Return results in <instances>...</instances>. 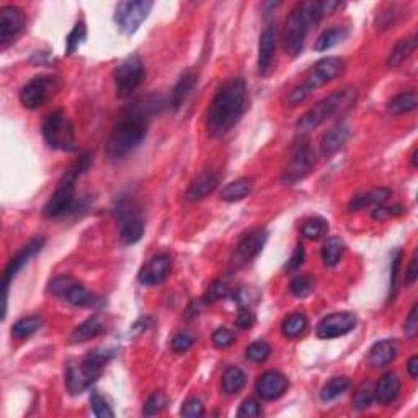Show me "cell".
I'll list each match as a JSON object with an SVG mask.
<instances>
[{"label":"cell","mask_w":418,"mask_h":418,"mask_svg":"<svg viewBox=\"0 0 418 418\" xmlns=\"http://www.w3.org/2000/svg\"><path fill=\"white\" fill-rule=\"evenodd\" d=\"M25 13L15 6L0 8V50L6 51L13 45L19 34L25 28Z\"/></svg>","instance_id":"2e32d148"},{"label":"cell","mask_w":418,"mask_h":418,"mask_svg":"<svg viewBox=\"0 0 418 418\" xmlns=\"http://www.w3.org/2000/svg\"><path fill=\"white\" fill-rule=\"evenodd\" d=\"M87 38V26L84 21H78L76 26L72 28V32L69 33V36L65 38V54L71 56L76 52L78 47L84 45Z\"/></svg>","instance_id":"ab89813d"},{"label":"cell","mask_w":418,"mask_h":418,"mask_svg":"<svg viewBox=\"0 0 418 418\" xmlns=\"http://www.w3.org/2000/svg\"><path fill=\"white\" fill-rule=\"evenodd\" d=\"M314 286H316L314 278L309 276V274H302V276H296L294 280L291 281L289 291L296 298H307L314 291Z\"/></svg>","instance_id":"7bdbcfd3"},{"label":"cell","mask_w":418,"mask_h":418,"mask_svg":"<svg viewBox=\"0 0 418 418\" xmlns=\"http://www.w3.org/2000/svg\"><path fill=\"white\" fill-rule=\"evenodd\" d=\"M270 353H272V346L267 342H263V340H258V342L250 343L247 346L245 358L252 361V363H263V361L268 360Z\"/></svg>","instance_id":"b9f144b4"},{"label":"cell","mask_w":418,"mask_h":418,"mask_svg":"<svg viewBox=\"0 0 418 418\" xmlns=\"http://www.w3.org/2000/svg\"><path fill=\"white\" fill-rule=\"evenodd\" d=\"M343 254H345V242L338 235L329 237L322 247V261L325 267H335L340 263Z\"/></svg>","instance_id":"1f68e13d"},{"label":"cell","mask_w":418,"mask_h":418,"mask_svg":"<svg viewBox=\"0 0 418 418\" xmlns=\"http://www.w3.org/2000/svg\"><path fill=\"white\" fill-rule=\"evenodd\" d=\"M356 327V316L351 312H335L324 317L317 325V337L332 340L350 333Z\"/></svg>","instance_id":"e0dca14e"},{"label":"cell","mask_w":418,"mask_h":418,"mask_svg":"<svg viewBox=\"0 0 418 418\" xmlns=\"http://www.w3.org/2000/svg\"><path fill=\"white\" fill-rule=\"evenodd\" d=\"M47 293L65 300L74 307H90L97 302V298L87 287L69 274H59L47 285Z\"/></svg>","instance_id":"8fae6325"},{"label":"cell","mask_w":418,"mask_h":418,"mask_svg":"<svg viewBox=\"0 0 418 418\" xmlns=\"http://www.w3.org/2000/svg\"><path fill=\"white\" fill-rule=\"evenodd\" d=\"M267 239L268 232L265 228L252 229L247 234H243L237 247H235V260H237V263H250L252 260L256 258L261 248L267 243Z\"/></svg>","instance_id":"ac0fdd59"},{"label":"cell","mask_w":418,"mask_h":418,"mask_svg":"<svg viewBox=\"0 0 418 418\" xmlns=\"http://www.w3.org/2000/svg\"><path fill=\"white\" fill-rule=\"evenodd\" d=\"M113 358L111 350H94L80 363L69 366L65 373V384L72 395L82 394L102 376L104 366Z\"/></svg>","instance_id":"8992f818"},{"label":"cell","mask_w":418,"mask_h":418,"mask_svg":"<svg viewBox=\"0 0 418 418\" xmlns=\"http://www.w3.org/2000/svg\"><path fill=\"white\" fill-rule=\"evenodd\" d=\"M400 394V379L395 373H386L374 387V399L379 404H392Z\"/></svg>","instance_id":"d4e9b609"},{"label":"cell","mask_w":418,"mask_h":418,"mask_svg":"<svg viewBox=\"0 0 418 418\" xmlns=\"http://www.w3.org/2000/svg\"><path fill=\"white\" fill-rule=\"evenodd\" d=\"M43 138L51 149L71 152L76 149V133L74 126L63 111H51L41 124Z\"/></svg>","instance_id":"ba28073f"},{"label":"cell","mask_w":418,"mask_h":418,"mask_svg":"<svg viewBox=\"0 0 418 418\" xmlns=\"http://www.w3.org/2000/svg\"><path fill=\"white\" fill-rule=\"evenodd\" d=\"M355 100L356 91L353 89H342L333 91V94H330L329 97L320 100L319 103L314 104L311 110L300 116L298 124H296V131H298L299 136H306L311 131L324 124L327 120H330V118L338 115V113L346 111L348 108H351Z\"/></svg>","instance_id":"277c9868"},{"label":"cell","mask_w":418,"mask_h":418,"mask_svg":"<svg viewBox=\"0 0 418 418\" xmlns=\"http://www.w3.org/2000/svg\"><path fill=\"white\" fill-rule=\"evenodd\" d=\"M230 287L228 280H216L212 281L211 285L208 286L206 293L203 296V302L209 304V302H216V300H219L222 298H228L230 294Z\"/></svg>","instance_id":"60d3db41"},{"label":"cell","mask_w":418,"mask_h":418,"mask_svg":"<svg viewBox=\"0 0 418 418\" xmlns=\"http://www.w3.org/2000/svg\"><path fill=\"white\" fill-rule=\"evenodd\" d=\"M407 371L410 374L412 379H417L418 376V356H412L407 363Z\"/></svg>","instance_id":"680465c9"},{"label":"cell","mask_w":418,"mask_h":418,"mask_svg":"<svg viewBox=\"0 0 418 418\" xmlns=\"http://www.w3.org/2000/svg\"><path fill=\"white\" fill-rule=\"evenodd\" d=\"M165 405H167V399H165V395L162 394V392H154V394H152L151 397L146 400V404H144L142 413L146 417L157 415V413L162 410Z\"/></svg>","instance_id":"bcb514c9"},{"label":"cell","mask_w":418,"mask_h":418,"mask_svg":"<svg viewBox=\"0 0 418 418\" xmlns=\"http://www.w3.org/2000/svg\"><path fill=\"white\" fill-rule=\"evenodd\" d=\"M417 50V36H412L399 39L397 45L392 47L389 58H387V67H399L405 59H408Z\"/></svg>","instance_id":"f546056e"},{"label":"cell","mask_w":418,"mask_h":418,"mask_svg":"<svg viewBox=\"0 0 418 418\" xmlns=\"http://www.w3.org/2000/svg\"><path fill=\"white\" fill-rule=\"evenodd\" d=\"M245 373L242 371L239 366H229L222 374V392L226 395H235L239 394L245 386Z\"/></svg>","instance_id":"4dcf8cb0"},{"label":"cell","mask_w":418,"mask_h":418,"mask_svg":"<svg viewBox=\"0 0 418 418\" xmlns=\"http://www.w3.org/2000/svg\"><path fill=\"white\" fill-rule=\"evenodd\" d=\"M289 387V381L285 374L278 371H267L263 373L256 381V392L261 399L265 400H276L281 395H285V392Z\"/></svg>","instance_id":"44dd1931"},{"label":"cell","mask_w":418,"mask_h":418,"mask_svg":"<svg viewBox=\"0 0 418 418\" xmlns=\"http://www.w3.org/2000/svg\"><path fill=\"white\" fill-rule=\"evenodd\" d=\"M247 85L241 77L229 78L219 87L206 111V129L211 138L228 134L247 110Z\"/></svg>","instance_id":"7a4b0ae2"},{"label":"cell","mask_w":418,"mask_h":418,"mask_svg":"<svg viewBox=\"0 0 418 418\" xmlns=\"http://www.w3.org/2000/svg\"><path fill=\"white\" fill-rule=\"evenodd\" d=\"M348 36V28L345 26H333V28L325 30L324 33L320 34L319 39L314 45V50L316 51H327L332 50L333 46L340 45Z\"/></svg>","instance_id":"836d02e7"},{"label":"cell","mask_w":418,"mask_h":418,"mask_svg":"<svg viewBox=\"0 0 418 418\" xmlns=\"http://www.w3.org/2000/svg\"><path fill=\"white\" fill-rule=\"evenodd\" d=\"M196 82H198V74L191 71V69L182 74L175 87H173L172 94H170V104H172L175 110L185 103V100L188 98V95L193 91Z\"/></svg>","instance_id":"4316f807"},{"label":"cell","mask_w":418,"mask_h":418,"mask_svg":"<svg viewBox=\"0 0 418 418\" xmlns=\"http://www.w3.org/2000/svg\"><path fill=\"white\" fill-rule=\"evenodd\" d=\"M255 314L252 312L250 309H242L241 314L237 316V319H235V325L242 330H250L252 327L255 325Z\"/></svg>","instance_id":"db71d44e"},{"label":"cell","mask_w":418,"mask_h":418,"mask_svg":"<svg viewBox=\"0 0 418 418\" xmlns=\"http://www.w3.org/2000/svg\"><path fill=\"white\" fill-rule=\"evenodd\" d=\"M146 77V67H144L141 58L138 54H131L115 69L113 78H115L116 95L120 98H128L139 89Z\"/></svg>","instance_id":"4fadbf2b"},{"label":"cell","mask_w":418,"mask_h":418,"mask_svg":"<svg viewBox=\"0 0 418 418\" xmlns=\"http://www.w3.org/2000/svg\"><path fill=\"white\" fill-rule=\"evenodd\" d=\"M316 167V155H314L309 139L300 136L298 142H294L291 149L289 159L285 170H283V183L285 185H296L304 180Z\"/></svg>","instance_id":"30bf717a"},{"label":"cell","mask_w":418,"mask_h":418,"mask_svg":"<svg viewBox=\"0 0 418 418\" xmlns=\"http://www.w3.org/2000/svg\"><path fill=\"white\" fill-rule=\"evenodd\" d=\"M276 25H268L260 34L258 43V72L267 77L273 71L274 52H276Z\"/></svg>","instance_id":"ffe728a7"},{"label":"cell","mask_w":418,"mask_h":418,"mask_svg":"<svg viewBox=\"0 0 418 418\" xmlns=\"http://www.w3.org/2000/svg\"><path fill=\"white\" fill-rule=\"evenodd\" d=\"M91 165V157L90 154H82L78 159L69 167L67 172L64 173V177L60 178L58 186H56L54 193L51 195V198L47 199V203L43 208V216L47 219L52 217H59L65 214L69 209L72 208L74 199H76V182L80 175H84L87 170Z\"/></svg>","instance_id":"3957f363"},{"label":"cell","mask_w":418,"mask_h":418,"mask_svg":"<svg viewBox=\"0 0 418 418\" xmlns=\"http://www.w3.org/2000/svg\"><path fill=\"white\" fill-rule=\"evenodd\" d=\"M345 69H346L345 59L337 58V56H330V58L317 60V63L306 72L302 84L294 87V89L287 94L286 98L287 104H289V107H296V104L302 103L312 90L320 89V87L330 84V82L335 80V78L342 76V74L345 72Z\"/></svg>","instance_id":"5b68a950"},{"label":"cell","mask_w":418,"mask_h":418,"mask_svg":"<svg viewBox=\"0 0 418 418\" xmlns=\"http://www.w3.org/2000/svg\"><path fill=\"white\" fill-rule=\"evenodd\" d=\"M234 343H235V333L232 330L221 327V329L214 330V333H212V345L219 348V350L229 348L230 345H234Z\"/></svg>","instance_id":"7dc6e473"},{"label":"cell","mask_w":418,"mask_h":418,"mask_svg":"<svg viewBox=\"0 0 418 418\" xmlns=\"http://www.w3.org/2000/svg\"><path fill=\"white\" fill-rule=\"evenodd\" d=\"M252 188H254V180H252V178H239V180L230 182L229 185H226L224 188H222L221 199L228 203L241 201V199L247 198V196L252 193Z\"/></svg>","instance_id":"f1b7e54d"},{"label":"cell","mask_w":418,"mask_h":418,"mask_svg":"<svg viewBox=\"0 0 418 418\" xmlns=\"http://www.w3.org/2000/svg\"><path fill=\"white\" fill-rule=\"evenodd\" d=\"M418 97L417 91H404V94L395 95L394 98L389 100L387 103V111L392 115H404V113H410L417 110Z\"/></svg>","instance_id":"d6a6232c"},{"label":"cell","mask_w":418,"mask_h":418,"mask_svg":"<svg viewBox=\"0 0 418 418\" xmlns=\"http://www.w3.org/2000/svg\"><path fill=\"white\" fill-rule=\"evenodd\" d=\"M348 138H350V128L345 123H338L337 126H333L320 139V154L324 157L333 155L335 152L345 146Z\"/></svg>","instance_id":"7402d4cb"},{"label":"cell","mask_w":418,"mask_h":418,"mask_svg":"<svg viewBox=\"0 0 418 418\" xmlns=\"http://www.w3.org/2000/svg\"><path fill=\"white\" fill-rule=\"evenodd\" d=\"M172 272V258L167 254H159L147 261L139 270L138 280L144 286H157L162 285Z\"/></svg>","instance_id":"d6986e66"},{"label":"cell","mask_w":418,"mask_h":418,"mask_svg":"<svg viewBox=\"0 0 418 418\" xmlns=\"http://www.w3.org/2000/svg\"><path fill=\"white\" fill-rule=\"evenodd\" d=\"M314 23L311 19V2L296 3L286 19L285 32H283V50L291 58L300 54L304 50L309 28Z\"/></svg>","instance_id":"52a82bcc"},{"label":"cell","mask_w":418,"mask_h":418,"mask_svg":"<svg viewBox=\"0 0 418 418\" xmlns=\"http://www.w3.org/2000/svg\"><path fill=\"white\" fill-rule=\"evenodd\" d=\"M307 330V319L304 314L294 312L283 320L281 332L286 338H298Z\"/></svg>","instance_id":"d590c367"},{"label":"cell","mask_w":418,"mask_h":418,"mask_svg":"<svg viewBox=\"0 0 418 418\" xmlns=\"http://www.w3.org/2000/svg\"><path fill=\"white\" fill-rule=\"evenodd\" d=\"M120 239L124 245H133L144 235V219L138 203L133 198H121L115 208Z\"/></svg>","instance_id":"9c48e42d"},{"label":"cell","mask_w":418,"mask_h":418,"mask_svg":"<svg viewBox=\"0 0 418 418\" xmlns=\"http://www.w3.org/2000/svg\"><path fill=\"white\" fill-rule=\"evenodd\" d=\"M418 306L417 304H413L410 312H408V317L405 319V324H404V332L405 335H407L408 338H415L417 333H418Z\"/></svg>","instance_id":"816d5d0a"},{"label":"cell","mask_w":418,"mask_h":418,"mask_svg":"<svg viewBox=\"0 0 418 418\" xmlns=\"http://www.w3.org/2000/svg\"><path fill=\"white\" fill-rule=\"evenodd\" d=\"M43 245H45V239L43 237H38V239H33L32 242L26 243V245L21 248V250L16 254L13 258L8 261L6 272H3V283H2V291H3V296H2V302H3V309H2V319H6L7 316V300H8V287H10V283L13 278L19 274V272L21 268L25 267L26 263H28L30 260L33 258L34 255L38 254V252H41Z\"/></svg>","instance_id":"9a60e30c"},{"label":"cell","mask_w":418,"mask_h":418,"mask_svg":"<svg viewBox=\"0 0 418 418\" xmlns=\"http://www.w3.org/2000/svg\"><path fill=\"white\" fill-rule=\"evenodd\" d=\"M348 387H350V379L345 376H340V377H332L327 384L322 387L320 392V399L324 400V402H330V400H335L337 397L345 392Z\"/></svg>","instance_id":"74e56055"},{"label":"cell","mask_w":418,"mask_h":418,"mask_svg":"<svg viewBox=\"0 0 418 418\" xmlns=\"http://www.w3.org/2000/svg\"><path fill=\"white\" fill-rule=\"evenodd\" d=\"M390 195L392 191L389 188H376L368 191V193L356 195L350 201V204H348V211H361V209H374L377 206H382V204L390 198Z\"/></svg>","instance_id":"484cf974"},{"label":"cell","mask_w":418,"mask_h":418,"mask_svg":"<svg viewBox=\"0 0 418 418\" xmlns=\"http://www.w3.org/2000/svg\"><path fill=\"white\" fill-rule=\"evenodd\" d=\"M418 278V256L417 254L412 256L410 263H408L407 273H405V281H407V285H412V283H415Z\"/></svg>","instance_id":"6f0895ef"},{"label":"cell","mask_w":418,"mask_h":418,"mask_svg":"<svg viewBox=\"0 0 418 418\" xmlns=\"http://www.w3.org/2000/svg\"><path fill=\"white\" fill-rule=\"evenodd\" d=\"M104 322L100 316H91L89 319L82 322L80 325L76 327V330L71 333V338L69 342L72 345H78V343H85L91 338H97L104 332Z\"/></svg>","instance_id":"cb8c5ba5"},{"label":"cell","mask_w":418,"mask_h":418,"mask_svg":"<svg viewBox=\"0 0 418 418\" xmlns=\"http://www.w3.org/2000/svg\"><path fill=\"white\" fill-rule=\"evenodd\" d=\"M304 256H306V252H304L302 243H298L294 248L293 255H291V258L287 260L286 263V270H289V272H294V270H298L300 265L304 263Z\"/></svg>","instance_id":"11a10c76"},{"label":"cell","mask_w":418,"mask_h":418,"mask_svg":"<svg viewBox=\"0 0 418 418\" xmlns=\"http://www.w3.org/2000/svg\"><path fill=\"white\" fill-rule=\"evenodd\" d=\"M397 356V346L390 340H381V342L374 343L371 350H369V364L373 368H384L390 364Z\"/></svg>","instance_id":"83f0119b"},{"label":"cell","mask_w":418,"mask_h":418,"mask_svg":"<svg viewBox=\"0 0 418 418\" xmlns=\"http://www.w3.org/2000/svg\"><path fill=\"white\" fill-rule=\"evenodd\" d=\"M152 104L151 98L138 100L121 113L107 141L108 159L120 162L141 146L149 128Z\"/></svg>","instance_id":"6da1fadb"},{"label":"cell","mask_w":418,"mask_h":418,"mask_svg":"<svg viewBox=\"0 0 418 418\" xmlns=\"http://www.w3.org/2000/svg\"><path fill=\"white\" fill-rule=\"evenodd\" d=\"M182 417L186 418H198L204 415V405L201 404L199 399H188L185 404L182 405L180 410Z\"/></svg>","instance_id":"c3c4849f"},{"label":"cell","mask_w":418,"mask_h":418,"mask_svg":"<svg viewBox=\"0 0 418 418\" xmlns=\"http://www.w3.org/2000/svg\"><path fill=\"white\" fill-rule=\"evenodd\" d=\"M217 185H219V178H217L216 173L204 172L191 183L190 188L185 193V199L190 203L199 201V199L206 198L209 193H212L217 188Z\"/></svg>","instance_id":"603a6c76"},{"label":"cell","mask_w":418,"mask_h":418,"mask_svg":"<svg viewBox=\"0 0 418 418\" xmlns=\"http://www.w3.org/2000/svg\"><path fill=\"white\" fill-rule=\"evenodd\" d=\"M404 212H405V208H402V206L386 208L384 204H382V206H377L373 209V217L376 221H382V219H387V217H390V216H400V214H404Z\"/></svg>","instance_id":"f5cc1de1"},{"label":"cell","mask_w":418,"mask_h":418,"mask_svg":"<svg viewBox=\"0 0 418 418\" xmlns=\"http://www.w3.org/2000/svg\"><path fill=\"white\" fill-rule=\"evenodd\" d=\"M329 232V222L324 217H309L304 221L302 228H300V234L302 237L309 239V241H319L320 237H324Z\"/></svg>","instance_id":"8d00e7d4"},{"label":"cell","mask_w":418,"mask_h":418,"mask_svg":"<svg viewBox=\"0 0 418 418\" xmlns=\"http://www.w3.org/2000/svg\"><path fill=\"white\" fill-rule=\"evenodd\" d=\"M60 90V80L54 76H38L20 90V103L26 110H38Z\"/></svg>","instance_id":"7c38bea8"},{"label":"cell","mask_w":418,"mask_h":418,"mask_svg":"<svg viewBox=\"0 0 418 418\" xmlns=\"http://www.w3.org/2000/svg\"><path fill=\"white\" fill-rule=\"evenodd\" d=\"M261 415V407L255 399L243 400L241 408H239L237 417L239 418H255Z\"/></svg>","instance_id":"f907efd6"},{"label":"cell","mask_w":418,"mask_h":418,"mask_svg":"<svg viewBox=\"0 0 418 418\" xmlns=\"http://www.w3.org/2000/svg\"><path fill=\"white\" fill-rule=\"evenodd\" d=\"M41 327H43V319L39 316L23 317V319H20L19 322L13 324L12 337L16 340H26L36 333Z\"/></svg>","instance_id":"e575fe53"},{"label":"cell","mask_w":418,"mask_h":418,"mask_svg":"<svg viewBox=\"0 0 418 418\" xmlns=\"http://www.w3.org/2000/svg\"><path fill=\"white\" fill-rule=\"evenodd\" d=\"M374 400V386L371 381H366L358 387L355 397H353V408L355 410H366Z\"/></svg>","instance_id":"f35d334b"},{"label":"cell","mask_w":418,"mask_h":418,"mask_svg":"<svg viewBox=\"0 0 418 418\" xmlns=\"http://www.w3.org/2000/svg\"><path fill=\"white\" fill-rule=\"evenodd\" d=\"M232 299L241 309H250L258 300V291L254 287H237L234 291Z\"/></svg>","instance_id":"ee69618b"},{"label":"cell","mask_w":418,"mask_h":418,"mask_svg":"<svg viewBox=\"0 0 418 418\" xmlns=\"http://www.w3.org/2000/svg\"><path fill=\"white\" fill-rule=\"evenodd\" d=\"M90 405H91V412H94L95 417L98 418H113L115 417V412L111 410V407L108 405L107 400H104L98 392H94L90 397Z\"/></svg>","instance_id":"f6af8a7d"},{"label":"cell","mask_w":418,"mask_h":418,"mask_svg":"<svg viewBox=\"0 0 418 418\" xmlns=\"http://www.w3.org/2000/svg\"><path fill=\"white\" fill-rule=\"evenodd\" d=\"M154 2L149 0H126L115 8V23L121 33L134 34L149 16Z\"/></svg>","instance_id":"5bb4252c"},{"label":"cell","mask_w":418,"mask_h":418,"mask_svg":"<svg viewBox=\"0 0 418 418\" xmlns=\"http://www.w3.org/2000/svg\"><path fill=\"white\" fill-rule=\"evenodd\" d=\"M400 260H402V252H395L394 258H392V268H390V298L395 296V289H397V273L400 267Z\"/></svg>","instance_id":"9f6ffc18"},{"label":"cell","mask_w":418,"mask_h":418,"mask_svg":"<svg viewBox=\"0 0 418 418\" xmlns=\"http://www.w3.org/2000/svg\"><path fill=\"white\" fill-rule=\"evenodd\" d=\"M195 343V338L191 337L190 333L186 332H182V333H177L175 337L172 338V350L178 353V355H182V353L188 351L191 346H193Z\"/></svg>","instance_id":"681fc988"},{"label":"cell","mask_w":418,"mask_h":418,"mask_svg":"<svg viewBox=\"0 0 418 418\" xmlns=\"http://www.w3.org/2000/svg\"><path fill=\"white\" fill-rule=\"evenodd\" d=\"M412 167L417 168V149L413 151V154H412Z\"/></svg>","instance_id":"91938a15"}]
</instances>
